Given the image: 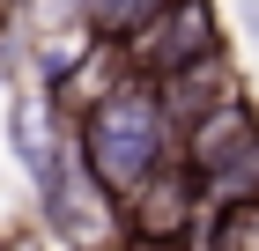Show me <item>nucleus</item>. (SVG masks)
<instances>
[{
    "label": "nucleus",
    "instance_id": "f257e3e1",
    "mask_svg": "<svg viewBox=\"0 0 259 251\" xmlns=\"http://www.w3.org/2000/svg\"><path fill=\"white\" fill-rule=\"evenodd\" d=\"M67 140H74L81 177L111 207H126L148 177H163L178 163V118L163 111V96L148 81H126V74H104L89 89V104L74 111V133Z\"/></svg>",
    "mask_w": 259,
    "mask_h": 251
},
{
    "label": "nucleus",
    "instance_id": "f03ea898",
    "mask_svg": "<svg viewBox=\"0 0 259 251\" xmlns=\"http://www.w3.org/2000/svg\"><path fill=\"white\" fill-rule=\"evenodd\" d=\"M207 59H230L222 15H215V8H200V0H178V8H156V22H148V30L119 52V74L163 89V81H178V74H193V67H207Z\"/></svg>",
    "mask_w": 259,
    "mask_h": 251
},
{
    "label": "nucleus",
    "instance_id": "7ed1b4c3",
    "mask_svg": "<svg viewBox=\"0 0 259 251\" xmlns=\"http://www.w3.org/2000/svg\"><path fill=\"white\" fill-rule=\"evenodd\" d=\"M200 222H207V199H200V185L170 163L163 177H148L134 199L119 207V244H156V251H185L200 236Z\"/></svg>",
    "mask_w": 259,
    "mask_h": 251
},
{
    "label": "nucleus",
    "instance_id": "20e7f679",
    "mask_svg": "<svg viewBox=\"0 0 259 251\" xmlns=\"http://www.w3.org/2000/svg\"><path fill=\"white\" fill-rule=\"evenodd\" d=\"M37 199H45V236H60V244H74V251H97V244L119 236V207L81 177L74 140H67V155L37 177Z\"/></svg>",
    "mask_w": 259,
    "mask_h": 251
},
{
    "label": "nucleus",
    "instance_id": "39448f33",
    "mask_svg": "<svg viewBox=\"0 0 259 251\" xmlns=\"http://www.w3.org/2000/svg\"><path fill=\"white\" fill-rule=\"evenodd\" d=\"M244 140H259V104L237 89L230 104H215V111H200L193 126H178V170L200 185V177L222 170V163H230Z\"/></svg>",
    "mask_w": 259,
    "mask_h": 251
},
{
    "label": "nucleus",
    "instance_id": "423d86ee",
    "mask_svg": "<svg viewBox=\"0 0 259 251\" xmlns=\"http://www.w3.org/2000/svg\"><path fill=\"white\" fill-rule=\"evenodd\" d=\"M8 140H15V155H22V170H30V185H37V177L67 155L60 104H45L37 89H15V96H8Z\"/></svg>",
    "mask_w": 259,
    "mask_h": 251
},
{
    "label": "nucleus",
    "instance_id": "0eeeda50",
    "mask_svg": "<svg viewBox=\"0 0 259 251\" xmlns=\"http://www.w3.org/2000/svg\"><path fill=\"white\" fill-rule=\"evenodd\" d=\"M200 199L207 207H259V140H244L222 170L200 177Z\"/></svg>",
    "mask_w": 259,
    "mask_h": 251
}]
</instances>
